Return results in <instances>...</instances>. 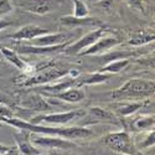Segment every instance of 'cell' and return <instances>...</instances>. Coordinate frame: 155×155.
<instances>
[{
	"label": "cell",
	"instance_id": "6da1fadb",
	"mask_svg": "<svg viewBox=\"0 0 155 155\" xmlns=\"http://www.w3.org/2000/svg\"><path fill=\"white\" fill-rule=\"evenodd\" d=\"M0 122H4L9 125H12L20 130H26L35 134H46L56 135L64 139H86L93 135V132L83 127H45L41 124H34L31 122H25L19 118H0Z\"/></svg>",
	"mask_w": 155,
	"mask_h": 155
},
{
	"label": "cell",
	"instance_id": "7a4b0ae2",
	"mask_svg": "<svg viewBox=\"0 0 155 155\" xmlns=\"http://www.w3.org/2000/svg\"><path fill=\"white\" fill-rule=\"evenodd\" d=\"M153 93L154 82L141 78H132L112 92L110 97L115 101H143V98H147Z\"/></svg>",
	"mask_w": 155,
	"mask_h": 155
},
{
	"label": "cell",
	"instance_id": "3957f363",
	"mask_svg": "<svg viewBox=\"0 0 155 155\" xmlns=\"http://www.w3.org/2000/svg\"><path fill=\"white\" fill-rule=\"evenodd\" d=\"M103 141L113 151L125 154V155H139V151L135 148V144L132 137L127 132L110 133L104 138Z\"/></svg>",
	"mask_w": 155,
	"mask_h": 155
},
{
	"label": "cell",
	"instance_id": "277c9868",
	"mask_svg": "<svg viewBox=\"0 0 155 155\" xmlns=\"http://www.w3.org/2000/svg\"><path fill=\"white\" fill-rule=\"evenodd\" d=\"M12 8L32 12L37 15H45L47 12L57 9L62 0H10Z\"/></svg>",
	"mask_w": 155,
	"mask_h": 155
},
{
	"label": "cell",
	"instance_id": "5b68a950",
	"mask_svg": "<svg viewBox=\"0 0 155 155\" xmlns=\"http://www.w3.org/2000/svg\"><path fill=\"white\" fill-rule=\"evenodd\" d=\"M68 70L60 68V67H50L40 71L38 73L31 76L30 78L25 80L22 82V86L25 87H32V86H41L47 84L51 82H55L56 80H60L62 77H66L68 74Z\"/></svg>",
	"mask_w": 155,
	"mask_h": 155
},
{
	"label": "cell",
	"instance_id": "8992f818",
	"mask_svg": "<svg viewBox=\"0 0 155 155\" xmlns=\"http://www.w3.org/2000/svg\"><path fill=\"white\" fill-rule=\"evenodd\" d=\"M31 143L36 147L45 148V149H72L76 148L73 141L68 139H64L56 135H42V134H35L30 137Z\"/></svg>",
	"mask_w": 155,
	"mask_h": 155
},
{
	"label": "cell",
	"instance_id": "52a82bcc",
	"mask_svg": "<svg viewBox=\"0 0 155 155\" xmlns=\"http://www.w3.org/2000/svg\"><path fill=\"white\" fill-rule=\"evenodd\" d=\"M84 113L81 110H68V112H60V113H48V114H41L37 117L32 118L31 123L34 124H58V125H64L73 120L74 118L83 115Z\"/></svg>",
	"mask_w": 155,
	"mask_h": 155
},
{
	"label": "cell",
	"instance_id": "ba28073f",
	"mask_svg": "<svg viewBox=\"0 0 155 155\" xmlns=\"http://www.w3.org/2000/svg\"><path fill=\"white\" fill-rule=\"evenodd\" d=\"M103 36H104V30L96 29L91 32H88L87 35H84L83 37H81L80 40H77L76 42L67 45L63 51H66V54H68V55H78L81 51L88 48L89 46L93 45L97 40H99V38Z\"/></svg>",
	"mask_w": 155,
	"mask_h": 155
},
{
	"label": "cell",
	"instance_id": "9c48e42d",
	"mask_svg": "<svg viewBox=\"0 0 155 155\" xmlns=\"http://www.w3.org/2000/svg\"><path fill=\"white\" fill-rule=\"evenodd\" d=\"M120 44V40L117 37H101L99 40H97L93 45H91L88 48L81 51L78 55L81 56H89V55H97L101 52L108 51L109 48H113L114 46H117Z\"/></svg>",
	"mask_w": 155,
	"mask_h": 155
},
{
	"label": "cell",
	"instance_id": "30bf717a",
	"mask_svg": "<svg viewBox=\"0 0 155 155\" xmlns=\"http://www.w3.org/2000/svg\"><path fill=\"white\" fill-rule=\"evenodd\" d=\"M14 138H15L16 145H18V150L22 155H38V154H41L40 150H38L36 147H34V144L31 143L29 132L18 129V132L14 133Z\"/></svg>",
	"mask_w": 155,
	"mask_h": 155
},
{
	"label": "cell",
	"instance_id": "8fae6325",
	"mask_svg": "<svg viewBox=\"0 0 155 155\" xmlns=\"http://www.w3.org/2000/svg\"><path fill=\"white\" fill-rule=\"evenodd\" d=\"M47 32H48V30L42 29L40 26H36V25H26V26L20 28L16 32H14L12 35H9L6 37L8 38H14V40H18V41H22V40L31 41L32 38L38 37V36L47 34Z\"/></svg>",
	"mask_w": 155,
	"mask_h": 155
},
{
	"label": "cell",
	"instance_id": "7c38bea8",
	"mask_svg": "<svg viewBox=\"0 0 155 155\" xmlns=\"http://www.w3.org/2000/svg\"><path fill=\"white\" fill-rule=\"evenodd\" d=\"M34 42V46H56L61 45L63 42L68 41V35L67 34H62V32H56V34H44L38 37H35L31 40Z\"/></svg>",
	"mask_w": 155,
	"mask_h": 155
},
{
	"label": "cell",
	"instance_id": "4fadbf2b",
	"mask_svg": "<svg viewBox=\"0 0 155 155\" xmlns=\"http://www.w3.org/2000/svg\"><path fill=\"white\" fill-rule=\"evenodd\" d=\"M21 106L28 108V109H32V110H38V112H44V110H51L52 109V104L48 103L45 97L40 96V94H31L28 98H25L21 103Z\"/></svg>",
	"mask_w": 155,
	"mask_h": 155
},
{
	"label": "cell",
	"instance_id": "5bb4252c",
	"mask_svg": "<svg viewBox=\"0 0 155 155\" xmlns=\"http://www.w3.org/2000/svg\"><path fill=\"white\" fill-rule=\"evenodd\" d=\"M44 96H47L50 98H54V99H60L62 102H67V103H78L84 99V92L83 89H80V88H70V89H66L63 92H60V93H52V94H44Z\"/></svg>",
	"mask_w": 155,
	"mask_h": 155
},
{
	"label": "cell",
	"instance_id": "9a60e30c",
	"mask_svg": "<svg viewBox=\"0 0 155 155\" xmlns=\"http://www.w3.org/2000/svg\"><path fill=\"white\" fill-rule=\"evenodd\" d=\"M68 45L67 42H63L61 45L56 46H20L18 47V51L21 54H34V55H42V54H51V52H58V51H63Z\"/></svg>",
	"mask_w": 155,
	"mask_h": 155
},
{
	"label": "cell",
	"instance_id": "2e32d148",
	"mask_svg": "<svg viewBox=\"0 0 155 155\" xmlns=\"http://www.w3.org/2000/svg\"><path fill=\"white\" fill-rule=\"evenodd\" d=\"M147 104H148V99H143V101H123V103L120 102V103H117V104H115V110H117L120 115H123V117H128V115L135 113L137 110H139L140 108H143Z\"/></svg>",
	"mask_w": 155,
	"mask_h": 155
},
{
	"label": "cell",
	"instance_id": "e0dca14e",
	"mask_svg": "<svg viewBox=\"0 0 155 155\" xmlns=\"http://www.w3.org/2000/svg\"><path fill=\"white\" fill-rule=\"evenodd\" d=\"M113 74L112 73H102V72H96V73H89V74H83L78 76V87L82 86H89V84H98L108 81Z\"/></svg>",
	"mask_w": 155,
	"mask_h": 155
},
{
	"label": "cell",
	"instance_id": "ac0fdd59",
	"mask_svg": "<svg viewBox=\"0 0 155 155\" xmlns=\"http://www.w3.org/2000/svg\"><path fill=\"white\" fill-rule=\"evenodd\" d=\"M154 38H155L154 31L138 30V31L133 32V35L130 36V38H129L128 44L132 45V46H141V45H145V44L154 41Z\"/></svg>",
	"mask_w": 155,
	"mask_h": 155
},
{
	"label": "cell",
	"instance_id": "d6986e66",
	"mask_svg": "<svg viewBox=\"0 0 155 155\" xmlns=\"http://www.w3.org/2000/svg\"><path fill=\"white\" fill-rule=\"evenodd\" d=\"M0 52L3 54V56H4L10 63H12V64H14L15 67H18L19 70H21V71H29L28 63L25 62L24 60L20 58V56L18 55L16 51L2 46V47H0Z\"/></svg>",
	"mask_w": 155,
	"mask_h": 155
},
{
	"label": "cell",
	"instance_id": "ffe728a7",
	"mask_svg": "<svg viewBox=\"0 0 155 155\" xmlns=\"http://www.w3.org/2000/svg\"><path fill=\"white\" fill-rule=\"evenodd\" d=\"M129 64V60L128 58H122V60H117V61H112L109 63H107L106 66H103L102 70L99 72L102 73H118L122 70H124Z\"/></svg>",
	"mask_w": 155,
	"mask_h": 155
},
{
	"label": "cell",
	"instance_id": "44dd1931",
	"mask_svg": "<svg viewBox=\"0 0 155 155\" xmlns=\"http://www.w3.org/2000/svg\"><path fill=\"white\" fill-rule=\"evenodd\" d=\"M73 2V18H77V19H83V18H87L88 14H89V9L86 4L84 0H72Z\"/></svg>",
	"mask_w": 155,
	"mask_h": 155
},
{
	"label": "cell",
	"instance_id": "7402d4cb",
	"mask_svg": "<svg viewBox=\"0 0 155 155\" xmlns=\"http://www.w3.org/2000/svg\"><path fill=\"white\" fill-rule=\"evenodd\" d=\"M133 127L135 128V130H145V129H150L151 127H154V115L138 118L133 123Z\"/></svg>",
	"mask_w": 155,
	"mask_h": 155
},
{
	"label": "cell",
	"instance_id": "603a6c76",
	"mask_svg": "<svg viewBox=\"0 0 155 155\" xmlns=\"http://www.w3.org/2000/svg\"><path fill=\"white\" fill-rule=\"evenodd\" d=\"M62 24L64 25H76V24H87V25H96L98 24L97 19H88V18H83V19H77V18H73V16H64L62 18Z\"/></svg>",
	"mask_w": 155,
	"mask_h": 155
},
{
	"label": "cell",
	"instance_id": "cb8c5ba5",
	"mask_svg": "<svg viewBox=\"0 0 155 155\" xmlns=\"http://www.w3.org/2000/svg\"><path fill=\"white\" fill-rule=\"evenodd\" d=\"M89 113L92 115L97 118H101V119H109V120H113L115 119L113 112L108 110V109H104V108H99V107H92L89 108Z\"/></svg>",
	"mask_w": 155,
	"mask_h": 155
},
{
	"label": "cell",
	"instance_id": "d4e9b609",
	"mask_svg": "<svg viewBox=\"0 0 155 155\" xmlns=\"http://www.w3.org/2000/svg\"><path fill=\"white\" fill-rule=\"evenodd\" d=\"M154 143H155V132L154 129L150 130L147 135V138L144 139V141L140 143V148L141 149H145V148H150V147H154Z\"/></svg>",
	"mask_w": 155,
	"mask_h": 155
},
{
	"label": "cell",
	"instance_id": "484cf974",
	"mask_svg": "<svg viewBox=\"0 0 155 155\" xmlns=\"http://www.w3.org/2000/svg\"><path fill=\"white\" fill-rule=\"evenodd\" d=\"M11 117H14V113L10 109V107L4 104L3 101H0V118H11Z\"/></svg>",
	"mask_w": 155,
	"mask_h": 155
},
{
	"label": "cell",
	"instance_id": "4316f807",
	"mask_svg": "<svg viewBox=\"0 0 155 155\" xmlns=\"http://www.w3.org/2000/svg\"><path fill=\"white\" fill-rule=\"evenodd\" d=\"M129 4V6H132L133 9H137L139 11L144 10V0H125Z\"/></svg>",
	"mask_w": 155,
	"mask_h": 155
},
{
	"label": "cell",
	"instance_id": "83f0119b",
	"mask_svg": "<svg viewBox=\"0 0 155 155\" xmlns=\"http://www.w3.org/2000/svg\"><path fill=\"white\" fill-rule=\"evenodd\" d=\"M12 10V5L10 0H0V14H5V12H10Z\"/></svg>",
	"mask_w": 155,
	"mask_h": 155
},
{
	"label": "cell",
	"instance_id": "f1b7e54d",
	"mask_svg": "<svg viewBox=\"0 0 155 155\" xmlns=\"http://www.w3.org/2000/svg\"><path fill=\"white\" fill-rule=\"evenodd\" d=\"M10 25H11V22H9V21H6V20H0V31L4 30V29H6V28H9Z\"/></svg>",
	"mask_w": 155,
	"mask_h": 155
},
{
	"label": "cell",
	"instance_id": "f546056e",
	"mask_svg": "<svg viewBox=\"0 0 155 155\" xmlns=\"http://www.w3.org/2000/svg\"><path fill=\"white\" fill-rule=\"evenodd\" d=\"M2 155H19V150H18V148L12 147L9 151H6V153H4V154H2Z\"/></svg>",
	"mask_w": 155,
	"mask_h": 155
},
{
	"label": "cell",
	"instance_id": "4dcf8cb0",
	"mask_svg": "<svg viewBox=\"0 0 155 155\" xmlns=\"http://www.w3.org/2000/svg\"><path fill=\"white\" fill-rule=\"evenodd\" d=\"M11 148H12V147H6V145L0 144V155H2V154H4V153H6V151H9Z\"/></svg>",
	"mask_w": 155,
	"mask_h": 155
},
{
	"label": "cell",
	"instance_id": "1f68e13d",
	"mask_svg": "<svg viewBox=\"0 0 155 155\" xmlns=\"http://www.w3.org/2000/svg\"><path fill=\"white\" fill-rule=\"evenodd\" d=\"M38 155H42V154H38Z\"/></svg>",
	"mask_w": 155,
	"mask_h": 155
}]
</instances>
